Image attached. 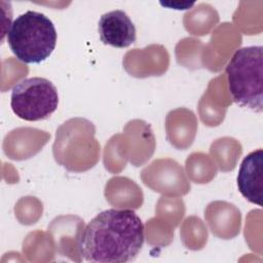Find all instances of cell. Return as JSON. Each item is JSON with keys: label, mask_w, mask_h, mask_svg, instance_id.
I'll return each instance as SVG.
<instances>
[{"label": "cell", "mask_w": 263, "mask_h": 263, "mask_svg": "<svg viewBox=\"0 0 263 263\" xmlns=\"http://www.w3.org/2000/svg\"><path fill=\"white\" fill-rule=\"evenodd\" d=\"M79 255L87 262L134 261L145 240L141 218L133 210L109 209L99 213L79 232Z\"/></svg>", "instance_id": "cell-1"}, {"label": "cell", "mask_w": 263, "mask_h": 263, "mask_svg": "<svg viewBox=\"0 0 263 263\" xmlns=\"http://www.w3.org/2000/svg\"><path fill=\"white\" fill-rule=\"evenodd\" d=\"M58 34L45 14L28 10L18 15L7 32V43L15 58L26 64H40L55 48Z\"/></svg>", "instance_id": "cell-2"}, {"label": "cell", "mask_w": 263, "mask_h": 263, "mask_svg": "<svg viewBox=\"0 0 263 263\" xmlns=\"http://www.w3.org/2000/svg\"><path fill=\"white\" fill-rule=\"evenodd\" d=\"M228 88L233 101L255 112L263 110V47L237 49L226 66Z\"/></svg>", "instance_id": "cell-3"}, {"label": "cell", "mask_w": 263, "mask_h": 263, "mask_svg": "<svg viewBox=\"0 0 263 263\" xmlns=\"http://www.w3.org/2000/svg\"><path fill=\"white\" fill-rule=\"evenodd\" d=\"M58 105V89L46 78H25L11 89V109L18 118L26 121L48 118L57 110Z\"/></svg>", "instance_id": "cell-4"}, {"label": "cell", "mask_w": 263, "mask_h": 263, "mask_svg": "<svg viewBox=\"0 0 263 263\" xmlns=\"http://www.w3.org/2000/svg\"><path fill=\"white\" fill-rule=\"evenodd\" d=\"M98 30L101 41L117 48L132 45L137 38V31L130 17L120 9L102 14L99 20Z\"/></svg>", "instance_id": "cell-5"}, {"label": "cell", "mask_w": 263, "mask_h": 263, "mask_svg": "<svg viewBox=\"0 0 263 263\" xmlns=\"http://www.w3.org/2000/svg\"><path fill=\"white\" fill-rule=\"evenodd\" d=\"M237 187L241 195L252 203L263 204V150L257 149L249 153L241 161Z\"/></svg>", "instance_id": "cell-6"}]
</instances>
